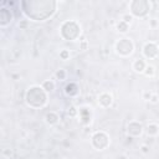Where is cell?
Instances as JSON below:
<instances>
[{"label": "cell", "instance_id": "6da1fadb", "mask_svg": "<svg viewBox=\"0 0 159 159\" xmlns=\"http://www.w3.org/2000/svg\"><path fill=\"white\" fill-rule=\"evenodd\" d=\"M21 6L26 16L36 21L50 18L56 10V3L52 0H26Z\"/></svg>", "mask_w": 159, "mask_h": 159}, {"label": "cell", "instance_id": "7a4b0ae2", "mask_svg": "<svg viewBox=\"0 0 159 159\" xmlns=\"http://www.w3.org/2000/svg\"><path fill=\"white\" fill-rule=\"evenodd\" d=\"M46 93L43 87H31L26 92V102L31 107H43L46 103Z\"/></svg>", "mask_w": 159, "mask_h": 159}, {"label": "cell", "instance_id": "3957f363", "mask_svg": "<svg viewBox=\"0 0 159 159\" xmlns=\"http://www.w3.org/2000/svg\"><path fill=\"white\" fill-rule=\"evenodd\" d=\"M80 26L75 21H66L61 26V36L65 40H76L80 36Z\"/></svg>", "mask_w": 159, "mask_h": 159}, {"label": "cell", "instance_id": "277c9868", "mask_svg": "<svg viewBox=\"0 0 159 159\" xmlns=\"http://www.w3.org/2000/svg\"><path fill=\"white\" fill-rule=\"evenodd\" d=\"M129 6L132 14L138 16V18H143L149 11V3L146 1V0H134V1L131 3Z\"/></svg>", "mask_w": 159, "mask_h": 159}, {"label": "cell", "instance_id": "5b68a950", "mask_svg": "<svg viewBox=\"0 0 159 159\" xmlns=\"http://www.w3.org/2000/svg\"><path fill=\"white\" fill-rule=\"evenodd\" d=\"M116 49H117V52L118 54L127 56V55H131L133 51V44L129 39H121L118 43H117Z\"/></svg>", "mask_w": 159, "mask_h": 159}, {"label": "cell", "instance_id": "8992f818", "mask_svg": "<svg viewBox=\"0 0 159 159\" xmlns=\"http://www.w3.org/2000/svg\"><path fill=\"white\" fill-rule=\"evenodd\" d=\"M108 143H110L108 136L103 132H98L92 137V144H93V147L97 149H105L108 146Z\"/></svg>", "mask_w": 159, "mask_h": 159}, {"label": "cell", "instance_id": "52a82bcc", "mask_svg": "<svg viewBox=\"0 0 159 159\" xmlns=\"http://www.w3.org/2000/svg\"><path fill=\"white\" fill-rule=\"evenodd\" d=\"M158 47H157V45L155 44H153V43H148L146 46H144V55L147 56V57H149V58H153V57H155L157 55H158Z\"/></svg>", "mask_w": 159, "mask_h": 159}, {"label": "cell", "instance_id": "ba28073f", "mask_svg": "<svg viewBox=\"0 0 159 159\" xmlns=\"http://www.w3.org/2000/svg\"><path fill=\"white\" fill-rule=\"evenodd\" d=\"M11 18L13 16H11L10 10L5 9V7H1V9H0V24H1V26H5L6 24H9Z\"/></svg>", "mask_w": 159, "mask_h": 159}, {"label": "cell", "instance_id": "9c48e42d", "mask_svg": "<svg viewBox=\"0 0 159 159\" xmlns=\"http://www.w3.org/2000/svg\"><path fill=\"white\" fill-rule=\"evenodd\" d=\"M128 133L133 137H137L142 133V125L138 122H131L128 124Z\"/></svg>", "mask_w": 159, "mask_h": 159}, {"label": "cell", "instance_id": "30bf717a", "mask_svg": "<svg viewBox=\"0 0 159 159\" xmlns=\"http://www.w3.org/2000/svg\"><path fill=\"white\" fill-rule=\"evenodd\" d=\"M99 103H101L103 107L111 106V103H112V97L108 95V93H103V95L99 96Z\"/></svg>", "mask_w": 159, "mask_h": 159}, {"label": "cell", "instance_id": "8fae6325", "mask_svg": "<svg viewBox=\"0 0 159 159\" xmlns=\"http://www.w3.org/2000/svg\"><path fill=\"white\" fill-rule=\"evenodd\" d=\"M77 85L76 83H70V85L66 86L65 88V92H66V95H69V96H75V95H77Z\"/></svg>", "mask_w": 159, "mask_h": 159}, {"label": "cell", "instance_id": "7c38bea8", "mask_svg": "<svg viewBox=\"0 0 159 159\" xmlns=\"http://www.w3.org/2000/svg\"><path fill=\"white\" fill-rule=\"evenodd\" d=\"M133 67H134V70L137 72H143L146 70V63L143 60H137L134 62V65H133Z\"/></svg>", "mask_w": 159, "mask_h": 159}, {"label": "cell", "instance_id": "4fadbf2b", "mask_svg": "<svg viewBox=\"0 0 159 159\" xmlns=\"http://www.w3.org/2000/svg\"><path fill=\"white\" fill-rule=\"evenodd\" d=\"M46 121H47V123H50V124H55V123L58 121V117H57L56 113L50 112V113H47V116H46Z\"/></svg>", "mask_w": 159, "mask_h": 159}, {"label": "cell", "instance_id": "5bb4252c", "mask_svg": "<svg viewBox=\"0 0 159 159\" xmlns=\"http://www.w3.org/2000/svg\"><path fill=\"white\" fill-rule=\"evenodd\" d=\"M43 88H44L45 91H47V92H51V91L55 90V83H54L52 81H45V82L43 83Z\"/></svg>", "mask_w": 159, "mask_h": 159}, {"label": "cell", "instance_id": "9a60e30c", "mask_svg": "<svg viewBox=\"0 0 159 159\" xmlns=\"http://www.w3.org/2000/svg\"><path fill=\"white\" fill-rule=\"evenodd\" d=\"M147 132H148V134H150V136H155L157 133L159 132L158 125L157 124H149L148 128H147Z\"/></svg>", "mask_w": 159, "mask_h": 159}, {"label": "cell", "instance_id": "2e32d148", "mask_svg": "<svg viewBox=\"0 0 159 159\" xmlns=\"http://www.w3.org/2000/svg\"><path fill=\"white\" fill-rule=\"evenodd\" d=\"M117 28H118V30L121 32H125L128 30V24L127 22H124V21H121L118 25H117Z\"/></svg>", "mask_w": 159, "mask_h": 159}, {"label": "cell", "instance_id": "e0dca14e", "mask_svg": "<svg viewBox=\"0 0 159 159\" xmlns=\"http://www.w3.org/2000/svg\"><path fill=\"white\" fill-rule=\"evenodd\" d=\"M56 77H57L58 80H65V77H66V72H65L63 70H58V71L56 72Z\"/></svg>", "mask_w": 159, "mask_h": 159}, {"label": "cell", "instance_id": "ac0fdd59", "mask_svg": "<svg viewBox=\"0 0 159 159\" xmlns=\"http://www.w3.org/2000/svg\"><path fill=\"white\" fill-rule=\"evenodd\" d=\"M146 75L147 76H153L154 75V67L153 66H148V67H146Z\"/></svg>", "mask_w": 159, "mask_h": 159}, {"label": "cell", "instance_id": "d6986e66", "mask_svg": "<svg viewBox=\"0 0 159 159\" xmlns=\"http://www.w3.org/2000/svg\"><path fill=\"white\" fill-rule=\"evenodd\" d=\"M123 21L127 22V24L131 22V21H132V16H131V15H124V16H123Z\"/></svg>", "mask_w": 159, "mask_h": 159}, {"label": "cell", "instance_id": "ffe728a7", "mask_svg": "<svg viewBox=\"0 0 159 159\" xmlns=\"http://www.w3.org/2000/svg\"><path fill=\"white\" fill-rule=\"evenodd\" d=\"M60 56H61V57L63 58V60H66V58H67V57L70 56V54H69L67 51H62V52L60 54Z\"/></svg>", "mask_w": 159, "mask_h": 159}, {"label": "cell", "instance_id": "44dd1931", "mask_svg": "<svg viewBox=\"0 0 159 159\" xmlns=\"http://www.w3.org/2000/svg\"><path fill=\"white\" fill-rule=\"evenodd\" d=\"M69 114H71V116H75V114H76V108H75V107H71L70 111H69Z\"/></svg>", "mask_w": 159, "mask_h": 159}, {"label": "cell", "instance_id": "7402d4cb", "mask_svg": "<svg viewBox=\"0 0 159 159\" xmlns=\"http://www.w3.org/2000/svg\"><path fill=\"white\" fill-rule=\"evenodd\" d=\"M144 98L146 99H150V98H152V95H150L149 92H146V93H144Z\"/></svg>", "mask_w": 159, "mask_h": 159}, {"label": "cell", "instance_id": "603a6c76", "mask_svg": "<svg viewBox=\"0 0 159 159\" xmlns=\"http://www.w3.org/2000/svg\"><path fill=\"white\" fill-rule=\"evenodd\" d=\"M148 150H149V148H148L147 146H143V147H142V152H143V153H148Z\"/></svg>", "mask_w": 159, "mask_h": 159}, {"label": "cell", "instance_id": "cb8c5ba5", "mask_svg": "<svg viewBox=\"0 0 159 159\" xmlns=\"http://www.w3.org/2000/svg\"><path fill=\"white\" fill-rule=\"evenodd\" d=\"M150 101H152V102H154V103H155V102L158 101V97H157V96H153V97H152V99H150Z\"/></svg>", "mask_w": 159, "mask_h": 159}, {"label": "cell", "instance_id": "d4e9b609", "mask_svg": "<svg viewBox=\"0 0 159 159\" xmlns=\"http://www.w3.org/2000/svg\"><path fill=\"white\" fill-rule=\"evenodd\" d=\"M86 46H87V45H86V43H83V44L81 45V49H82V50H85V49H86Z\"/></svg>", "mask_w": 159, "mask_h": 159}, {"label": "cell", "instance_id": "484cf974", "mask_svg": "<svg viewBox=\"0 0 159 159\" xmlns=\"http://www.w3.org/2000/svg\"><path fill=\"white\" fill-rule=\"evenodd\" d=\"M152 25H153V26H155V25H157V21L153 20V21H152Z\"/></svg>", "mask_w": 159, "mask_h": 159}, {"label": "cell", "instance_id": "4316f807", "mask_svg": "<svg viewBox=\"0 0 159 159\" xmlns=\"http://www.w3.org/2000/svg\"><path fill=\"white\" fill-rule=\"evenodd\" d=\"M158 56H159V50H158Z\"/></svg>", "mask_w": 159, "mask_h": 159}]
</instances>
